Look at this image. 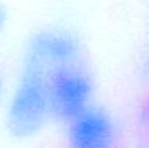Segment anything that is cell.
<instances>
[{
	"label": "cell",
	"instance_id": "1",
	"mask_svg": "<svg viewBox=\"0 0 149 148\" xmlns=\"http://www.w3.org/2000/svg\"><path fill=\"white\" fill-rule=\"evenodd\" d=\"M51 116L48 76L42 67L25 61L7 109V126L19 137L38 132Z\"/></svg>",
	"mask_w": 149,
	"mask_h": 148
},
{
	"label": "cell",
	"instance_id": "2",
	"mask_svg": "<svg viewBox=\"0 0 149 148\" xmlns=\"http://www.w3.org/2000/svg\"><path fill=\"white\" fill-rule=\"evenodd\" d=\"M51 116L70 121L91 105L93 80L78 61L47 70Z\"/></svg>",
	"mask_w": 149,
	"mask_h": 148
},
{
	"label": "cell",
	"instance_id": "3",
	"mask_svg": "<svg viewBox=\"0 0 149 148\" xmlns=\"http://www.w3.org/2000/svg\"><path fill=\"white\" fill-rule=\"evenodd\" d=\"M68 141L78 148H104L114 144L117 126L113 118L99 106H87L68 121Z\"/></svg>",
	"mask_w": 149,
	"mask_h": 148
},
{
	"label": "cell",
	"instance_id": "4",
	"mask_svg": "<svg viewBox=\"0 0 149 148\" xmlns=\"http://www.w3.org/2000/svg\"><path fill=\"white\" fill-rule=\"evenodd\" d=\"M78 60L77 41L61 31L38 32L26 49L25 61L33 62L45 70H51L56 65L72 62Z\"/></svg>",
	"mask_w": 149,
	"mask_h": 148
},
{
	"label": "cell",
	"instance_id": "5",
	"mask_svg": "<svg viewBox=\"0 0 149 148\" xmlns=\"http://www.w3.org/2000/svg\"><path fill=\"white\" fill-rule=\"evenodd\" d=\"M3 23H4V15H3V10L0 9V31L3 29Z\"/></svg>",
	"mask_w": 149,
	"mask_h": 148
},
{
	"label": "cell",
	"instance_id": "6",
	"mask_svg": "<svg viewBox=\"0 0 149 148\" xmlns=\"http://www.w3.org/2000/svg\"><path fill=\"white\" fill-rule=\"evenodd\" d=\"M1 95H3V80L0 77V97H1Z\"/></svg>",
	"mask_w": 149,
	"mask_h": 148
}]
</instances>
